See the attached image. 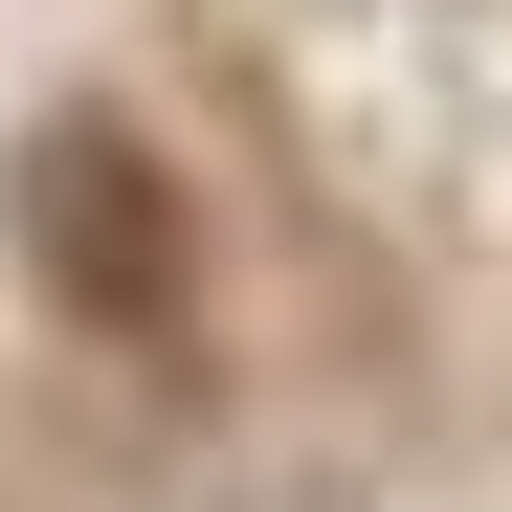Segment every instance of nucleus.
<instances>
[{
  "mask_svg": "<svg viewBox=\"0 0 512 512\" xmlns=\"http://www.w3.org/2000/svg\"><path fill=\"white\" fill-rule=\"evenodd\" d=\"M45 290L90 312V334H134V357L179 334V179H156L134 134H67L45 156Z\"/></svg>",
  "mask_w": 512,
  "mask_h": 512,
  "instance_id": "1",
  "label": "nucleus"
}]
</instances>
